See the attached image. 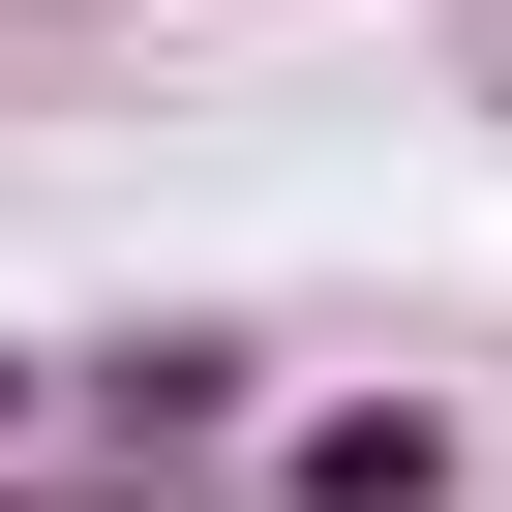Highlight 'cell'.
I'll return each mask as SVG.
<instances>
[{"label":"cell","instance_id":"6da1fadb","mask_svg":"<svg viewBox=\"0 0 512 512\" xmlns=\"http://www.w3.org/2000/svg\"><path fill=\"white\" fill-rule=\"evenodd\" d=\"M61 422H91V482L151 512V482H211V452H272V332H211V302H181V332H91Z\"/></svg>","mask_w":512,"mask_h":512},{"label":"cell","instance_id":"7a4b0ae2","mask_svg":"<svg viewBox=\"0 0 512 512\" xmlns=\"http://www.w3.org/2000/svg\"><path fill=\"white\" fill-rule=\"evenodd\" d=\"M272 512H452V392H302L272 422Z\"/></svg>","mask_w":512,"mask_h":512},{"label":"cell","instance_id":"3957f363","mask_svg":"<svg viewBox=\"0 0 512 512\" xmlns=\"http://www.w3.org/2000/svg\"><path fill=\"white\" fill-rule=\"evenodd\" d=\"M31 422H61V362H31V332H0V452H31Z\"/></svg>","mask_w":512,"mask_h":512}]
</instances>
